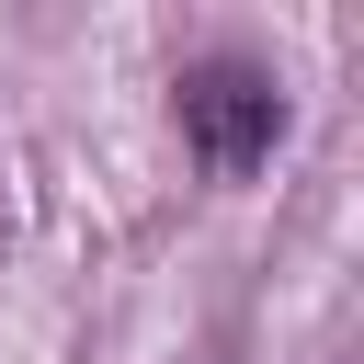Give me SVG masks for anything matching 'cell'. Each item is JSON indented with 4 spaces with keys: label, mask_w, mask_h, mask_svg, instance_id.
<instances>
[{
    "label": "cell",
    "mask_w": 364,
    "mask_h": 364,
    "mask_svg": "<svg viewBox=\"0 0 364 364\" xmlns=\"http://www.w3.org/2000/svg\"><path fill=\"white\" fill-rule=\"evenodd\" d=\"M171 114H182V148L216 171V182H250L284 136V80L250 68V57H193L171 80Z\"/></svg>",
    "instance_id": "6da1fadb"
}]
</instances>
